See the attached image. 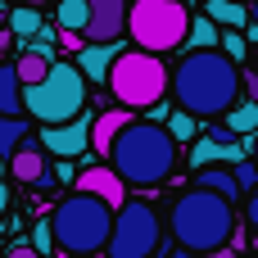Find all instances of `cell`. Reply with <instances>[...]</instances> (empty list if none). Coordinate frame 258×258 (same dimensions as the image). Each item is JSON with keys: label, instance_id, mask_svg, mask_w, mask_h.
Masks as SVG:
<instances>
[{"label": "cell", "instance_id": "cell-26", "mask_svg": "<svg viewBox=\"0 0 258 258\" xmlns=\"http://www.w3.org/2000/svg\"><path fill=\"white\" fill-rule=\"evenodd\" d=\"M218 50H222L227 59H236V63H240V59L249 54V41H245V32H236V27H227V32H222V41H218Z\"/></svg>", "mask_w": 258, "mask_h": 258}, {"label": "cell", "instance_id": "cell-41", "mask_svg": "<svg viewBox=\"0 0 258 258\" xmlns=\"http://www.w3.org/2000/svg\"><path fill=\"white\" fill-rule=\"evenodd\" d=\"M63 258H77V254H63Z\"/></svg>", "mask_w": 258, "mask_h": 258}, {"label": "cell", "instance_id": "cell-11", "mask_svg": "<svg viewBox=\"0 0 258 258\" xmlns=\"http://www.w3.org/2000/svg\"><path fill=\"white\" fill-rule=\"evenodd\" d=\"M77 190L100 195V200L113 204V209L127 204V186H122V177H118L113 168H86V172H77Z\"/></svg>", "mask_w": 258, "mask_h": 258}, {"label": "cell", "instance_id": "cell-40", "mask_svg": "<svg viewBox=\"0 0 258 258\" xmlns=\"http://www.w3.org/2000/svg\"><path fill=\"white\" fill-rule=\"evenodd\" d=\"M0 9H5V0H0ZM5 14H9V9H5Z\"/></svg>", "mask_w": 258, "mask_h": 258}, {"label": "cell", "instance_id": "cell-10", "mask_svg": "<svg viewBox=\"0 0 258 258\" xmlns=\"http://www.w3.org/2000/svg\"><path fill=\"white\" fill-rule=\"evenodd\" d=\"M41 145L54 154V159H77L91 150V118H73V122H59V127H45L41 132Z\"/></svg>", "mask_w": 258, "mask_h": 258}, {"label": "cell", "instance_id": "cell-22", "mask_svg": "<svg viewBox=\"0 0 258 258\" xmlns=\"http://www.w3.org/2000/svg\"><path fill=\"white\" fill-rule=\"evenodd\" d=\"M27 118H9V113H0V159H9L23 141H27Z\"/></svg>", "mask_w": 258, "mask_h": 258}, {"label": "cell", "instance_id": "cell-8", "mask_svg": "<svg viewBox=\"0 0 258 258\" xmlns=\"http://www.w3.org/2000/svg\"><path fill=\"white\" fill-rule=\"evenodd\" d=\"M163 245V222L154 204H122L113 213V236H109V258H154V249Z\"/></svg>", "mask_w": 258, "mask_h": 258}, {"label": "cell", "instance_id": "cell-17", "mask_svg": "<svg viewBox=\"0 0 258 258\" xmlns=\"http://www.w3.org/2000/svg\"><path fill=\"white\" fill-rule=\"evenodd\" d=\"M0 113L23 118V82H18L14 63H0Z\"/></svg>", "mask_w": 258, "mask_h": 258}, {"label": "cell", "instance_id": "cell-28", "mask_svg": "<svg viewBox=\"0 0 258 258\" xmlns=\"http://www.w3.org/2000/svg\"><path fill=\"white\" fill-rule=\"evenodd\" d=\"M32 249H36V254H54V227H50V218L36 222V231H32Z\"/></svg>", "mask_w": 258, "mask_h": 258}, {"label": "cell", "instance_id": "cell-9", "mask_svg": "<svg viewBox=\"0 0 258 258\" xmlns=\"http://www.w3.org/2000/svg\"><path fill=\"white\" fill-rule=\"evenodd\" d=\"M91 5V23H86V45H104L118 41L127 32V0H86Z\"/></svg>", "mask_w": 258, "mask_h": 258}, {"label": "cell", "instance_id": "cell-31", "mask_svg": "<svg viewBox=\"0 0 258 258\" xmlns=\"http://www.w3.org/2000/svg\"><path fill=\"white\" fill-rule=\"evenodd\" d=\"M54 181H73V186H77V172H73V163H59V168H54Z\"/></svg>", "mask_w": 258, "mask_h": 258}, {"label": "cell", "instance_id": "cell-35", "mask_svg": "<svg viewBox=\"0 0 258 258\" xmlns=\"http://www.w3.org/2000/svg\"><path fill=\"white\" fill-rule=\"evenodd\" d=\"M245 41H258V23H249V27H245Z\"/></svg>", "mask_w": 258, "mask_h": 258}, {"label": "cell", "instance_id": "cell-12", "mask_svg": "<svg viewBox=\"0 0 258 258\" xmlns=\"http://www.w3.org/2000/svg\"><path fill=\"white\" fill-rule=\"evenodd\" d=\"M245 145L240 141H218V136H200L190 150V168H209V163H240Z\"/></svg>", "mask_w": 258, "mask_h": 258}, {"label": "cell", "instance_id": "cell-18", "mask_svg": "<svg viewBox=\"0 0 258 258\" xmlns=\"http://www.w3.org/2000/svg\"><path fill=\"white\" fill-rule=\"evenodd\" d=\"M195 186H204V190H218V195H222V200H231V204L245 195V190H240V181H236V172H231V163H227V168H204Z\"/></svg>", "mask_w": 258, "mask_h": 258}, {"label": "cell", "instance_id": "cell-5", "mask_svg": "<svg viewBox=\"0 0 258 258\" xmlns=\"http://www.w3.org/2000/svg\"><path fill=\"white\" fill-rule=\"evenodd\" d=\"M23 109L36 122H45V127H59V122L82 118L86 113V77H82V68L54 59L50 73L36 86H23Z\"/></svg>", "mask_w": 258, "mask_h": 258}, {"label": "cell", "instance_id": "cell-43", "mask_svg": "<svg viewBox=\"0 0 258 258\" xmlns=\"http://www.w3.org/2000/svg\"><path fill=\"white\" fill-rule=\"evenodd\" d=\"M249 258H258V254H249Z\"/></svg>", "mask_w": 258, "mask_h": 258}, {"label": "cell", "instance_id": "cell-19", "mask_svg": "<svg viewBox=\"0 0 258 258\" xmlns=\"http://www.w3.org/2000/svg\"><path fill=\"white\" fill-rule=\"evenodd\" d=\"M222 127H227L236 141H240V136H254L258 132V100H240V104L222 118Z\"/></svg>", "mask_w": 258, "mask_h": 258}, {"label": "cell", "instance_id": "cell-3", "mask_svg": "<svg viewBox=\"0 0 258 258\" xmlns=\"http://www.w3.org/2000/svg\"><path fill=\"white\" fill-rule=\"evenodd\" d=\"M168 231L190 254H218V249H227V240H236V204L222 200L218 190L190 186L186 195L172 200Z\"/></svg>", "mask_w": 258, "mask_h": 258}, {"label": "cell", "instance_id": "cell-27", "mask_svg": "<svg viewBox=\"0 0 258 258\" xmlns=\"http://www.w3.org/2000/svg\"><path fill=\"white\" fill-rule=\"evenodd\" d=\"M231 172H236V181H240V190H245V195H249V190H258V163H254V159L231 163Z\"/></svg>", "mask_w": 258, "mask_h": 258}, {"label": "cell", "instance_id": "cell-32", "mask_svg": "<svg viewBox=\"0 0 258 258\" xmlns=\"http://www.w3.org/2000/svg\"><path fill=\"white\" fill-rule=\"evenodd\" d=\"M9 258H41V254H36L32 245H14V254H9Z\"/></svg>", "mask_w": 258, "mask_h": 258}, {"label": "cell", "instance_id": "cell-34", "mask_svg": "<svg viewBox=\"0 0 258 258\" xmlns=\"http://www.w3.org/2000/svg\"><path fill=\"white\" fill-rule=\"evenodd\" d=\"M249 159H254V163H258V132H254V136H249Z\"/></svg>", "mask_w": 258, "mask_h": 258}, {"label": "cell", "instance_id": "cell-7", "mask_svg": "<svg viewBox=\"0 0 258 258\" xmlns=\"http://www.w3.org/2000/svg\"><path fill=\"white\" fill-rule=\"evenodd\" d=\"M127 32H132L136 50L168 54V50L186 45L190 9H186L181 0H132V9H127Z\"/></svg>", "mask_w": 258, "mask_h": 258}, {"label": "cell", "instance_id": "cell-29", "mask_svg": "<svg viewBox=\"0 0 258 258\" xmlns=\"http://www.w3.org/2000/svg\"><path fill=\"white\" fill-rule=\"evenodd\" d=\"M59 45L73 50V54H82V50H86V36H82V32H59Z\"/></svg>", "mask_w": 258, "mask_h": 258}, {"label": "cell", "instance_id": "cell-37", "mask_svg": "<svg viewBox=\"0 0 258 258\" xmlns=\"http://www.w3.org/2000/svg\"><path fill=\"white\" fill-rule=\"evenodd\" d=\"M5 177H9V163H5V159H0V186H5Z\"/></svg>", "mask_w": 258, "mask_h": 258}, {"label": "cell", "instance_id": "cell-36", "mask_svg": "<svg viewBox=\"0 0 258 258\" xmlns=\"http://www.w3.org/2000/svg\"><path fill=\"white\" fill-rule=\"evenodd\" d=\"M249 23H258V0H249Z\"/></svg>", "mask_w": 258, "mask_h": 258}, {"label": "cell", "instance_id": "cell-24", "mask_svg": "<svg viewBox=\"0 0 258 258\" xmlns=\"http://www.w3.org/2000/svg\"><path fill=\"white\" fill-rule=\"evenodd\" d=\"M14 68H18V82H23V86H36V82L50 73V59H41V54H32V50H18Z\"/></svg>", "mask_w": 258, "mask_h": 258}, {"label": "cell", "instance_id": "cell-23", "mask_svg": "<svg viewBox=\"0 0 258 258\" xmlns=\"http://www.w3.org/2000/svg\"><path fill=\"white\" fill-rule=\"evenodd\" d=\"M186 41H190L195 50H218L222 32H218V23H213L209 14H200V18H190V32H186Z\"/></svg>", "mask_w": 258, "mask_h": 258}, {"label": "cell", "instance_id": "cell-30", "mask_svg": "<svg viewBox=\"0 0 258 258\" xmlns=\"http://www.w3.org/2000/svg\"><path fill=\"white\" fill-rule=\"evenodd\" d=\"M245 218H249V227L258 231V190H249V195H245Z\"/></svg>", "mask_w": 258, "mask_h": 258}, {"label": "cell", "instance_id": "cell-44", "mask_svg": "<svg viewBox=\"0 0 258 258\" xmlns=\"http://www.w3.org/2000/svg\"><path fill=\"white\" fill-rule=\"evenodd\" d=\"M245 5H249V0H245Z\"/></svg>", "mask_w": 258, "mask_h": 258}, {"label": "cell", "instance_id": "cell-1", "mask_svg": "<svg viewBox=\"0 0 258 258\" xmlns=\"http://www.w3.org/2000/svg\"><path fill=\"white\" fill-rule=\"evenodd\" d=\"M168 91L195 118H227L240 95V63L227 59L222 50H190L177 63Z\"/></svg>", "mask_w": 258, "mask_h": 258}, {"label": "cell", "instance_id": "cell-25", "mask_svg": "<svg viewBox=\"0 0 258 258\" xmlns=\"http://www.w3.org/2000/svg\"><path fill=\"white\" fill-rule=\"evenodd\" d=\"M163 127L172 132V141H177V145L200 136V122H195V113H186V109H181V113H168V122H163Z\"/></svg>", "mask_w": 258, "mask_h": 258}, {"label": "cell", "instance_id": "cell-20", "mask_svg": "<svg viewBox=\"0 0 258 258\" xmlns=\"http://www.w3.org/2000/svg\"><path fill=\"white\" fill-rule=\"evenodd\" d=\"M18 41H32L41 27H45V18H41V9L36 5H18V9H9V23H5Z\"/></svg>", "mask_w": 258, "mask_h": 258}, {"label": "cell", "instance_id": "cell-21", "mask_svg": "<svg viewBox=\"0 0 258 258\" xmlns=\"http://www.w3.org/2000/svg\"><path fill=\"white\" fill-rule=\"evenodd\" d=\"M54 23H59V32H86L91 5H86V0H59V5H54Z\"/></svg>", "mask_w": 258, "mask_h": 258}, {"label": "cell", "instance_id": "cell-4", "mask_svg": "<svg viewBox=\"0 0 258 258\" xmlns=\"http://www.w3.org/2000/svg\"><path fill=\"white\" fill-rule=\"evenodd\" d=\"M113 213H118L113 204H104L100 195H86V190H73L68 200H59V209L50 218L59 254L100 258L113 236Z\"/></svg>", "mask_w": 258, "mask_h": 258}, {"label": "cell", "instance_id": "cell-2", "mask_svg": "<svg viewBox=\"0 0 258 258\" xmlns=\"http://www.w3.org/2000/svg\"><path fill=\"white\" fill-rule=\"evenodd\" d=\"M109 168L122 177V186L136 190H154L172 177L177 168V141L163 122H127L109 150Z\"/></svg>", "mask_w": 258, "mask_h": 258}, {"label": "cell", "instance_id": "cell-14", "mask_svg": "<svg viewBox=\"0 0 258 258\" xmlns=\"http://www.w3.org/2000/svg\"><path fill=\"white\" fill-rule=\"evenodd\" d=\"M122 54V45L118 41H104V45H86L82 54H77V68H82V77H91V82H109V68H113V59Z\"/></svg>", "mask_w": 258, "mask_h": 258}, {"label": "cell", "instance_id": "cell-16", "mask_svg": "<svg viewBox=\"0 0 258 258\" xmlns=\"http://www.w3.org/2000/svg\"><path fill=\"white\" fill-rule=\"evenodd\" d=\"M204 14H209L213 23H222V27H236V32L249 27V5H245V0H209Z\"/></svg>", "mask_w": 258, "mask_h": 258}, {"label": "cell", "instance_id": "cell-13", "mask_svg": "<svg viewBox=\"0 0 258 258\" xmlns=\"http://www.w3.org/2000/svg\"><path fill=\"white\" fill-rule=\"evenodd\" d=\"M9 177H14V181H23V186H41V181L50 177V172H45V154H41L36 145H27V141H23V145L9 154Z\"/></svg>", "mask_w": 258, "mask_h": 258}, {"label": "cell", "instance_id": "cell-15", "mask_svg": "<svg viewBox=\"0 0 258 258\" xmlns=\"http://www.w3.org/2000/svg\"><path fill=\"white\" fill-rule=\"evenodd\" d=\"M127 122H132L127 109H109V113H100V118L91 122V150L109 159V150H113V141H118V132H122Z\"/></svg>", "mask_w": 258, "mask_h": 258}, {"label": "cell", "instance_id": "cell-33", "mask_svg": "<svg viewBox=\"0 0 258 258\" xmlns=\"http://www.w3.org/2000/svg\"><path fill=\"white\" fill-rule=\"evenodd\" d=\"M5 209H9V186H0V218H5Z\"/></svg>", "mask_w": 258, "mask_h": 258}, {"label": "cell", "instance_id": "cell-39", "mask_svg": "<svg viewBox=\"0 0 258 258\" xmlns=\"http://www.w3.org/2000/svg\"><path fill=\"white\" fill-rule=\"evenodd\" d=\"M5 23H9V14H5V9H0V27H5Z\"/></svg>", "mask_w": 258, "mask_h": 258}, {"label": "cell", "instance_id": "cell-6", "mask_svg": "<svg viewBox=\"0 0 258 258\" xmlns=\"http://www.w3.org/2000/svg\"><path fill=\"white\" fill-rule=\"evenodd\" d=\"M109 95L122 104V109H154L163 100V91L172 86V73L163 68L159 54L150 50H122L109 68Z\"/></svg>", "mask_w": 258, "mask_h": 258}, {"label": "cell", "instance_id": "cell-42", "mask_svg": "<svg viewBox=\"0 0 258 258\" xmlns=\"http://www.w3.org/2000/svg\"><path fill=\"white\" fill-rule=\"evenodd\" d=\"M0 63H5V54H0Z\"/></svg>", "mask_w": 258, "mask_h": 258}, {"label": "cell", "instance_id": "cell-38", "mask_svg": "<svg viewBox=\"0 0 258 258\" xmlns=\"http://www.w3.org/2000/svg\"><path fill=\"white\" fill-rule=\"evenodd\" d=\"M18 5H54V0H18Z\"/></svg>", "mask_w": 258, "mask_h": 258}]
</instances>
